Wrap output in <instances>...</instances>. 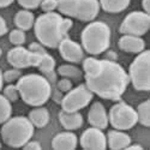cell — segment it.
<instances>
[{"mask_svg":"<svg viewBox=\"0 0 150 150\" xmlns=\"http://www.w3.org/2000/svg\"><path fill=\"white\" fill-rule=\"evenodd\" d=\"M58 6V0H42V3L40 5L41 10L47 13V12H54Z\"/></svg>","mask_w":150,"mask_h":150,"instance_id":"32","label":"cell"},{"mask_svg":"<svg viewBox=\"0 0 150 150\" xmlns=\"http://www.w3.org/2000/svg\"><path fill=\"white\" fill-rule=\"evenodd\" d=\"M102 66L101 60L96 58L89 57L83 60V71H84V77H94L100 72Z\"/></svg>","mask_w":150,"mask_h":150,"instance_id":"22","label":"cell"},{"mask_svg":"<svg viewBox=\"0 0 150 150\" xmlns=\"http://www.w3.org/2000/svg\"><path fill=\"white\" fill-rule=\"evenodd\" d=\"M54 67H55V59L52 55H49L48 53L43 54L39 66H37L39 71L45 74V73H48L51 71H54Z\"/></svg>","mask_w":150,"mask_h":150,"instance_id":"26","label":"cell"},{"mask_svg":"<svg viewBox=\"0 0 150 150\" xmlns=\"http://www.w3.org/2000/svg\"><path fill=\"white\" fill-rule=\"evenodd\" d=\"M150 28V16L143 11H133L124 18L119 31L122 35L143 36Z\"/></svg>","mask_w":150,"mask_h":150,"instance_id":"10","label":"cell"},{"mask_svg":"<svg viewBox=\"0 0 150 150\" xmlns=\"http://www.w3.org/2000/svg\"><path fill=\"white\" fill-rule=\"evenodd\" d=\"M28 118L35 127L42 129V127L47 126L48 122H49V112L47 108L39 106V107H35L34 109H31L29 112Z\"/></svg>","mask_w":150,"mask_h":150,"instance_id":"19","label":"cell"},{"mask_svg":"<svg viewBox=\"0 0 150 150\" xmlns=\"http://www.w3.org/2000/svg\"><path fill=\"white\" fill-rule=\"evenodd\" d=\"M57 10L69 18L93 22L100 12V3L98 0H58Z\"/></svg>","mask_w":150,"mask_h":150,"instance_id":"6","label":"cell"},{"mask_svg":"<svg viewBox=\"0 0 150 150\" xmlns=\"http://www.w3.org/2000/svg\"><path fill=\"white\" fill-rule=\"evenodd\" d=\"M81 146L86 150H105L107 148L106 134L97 127L86 129L79 139Z\"/></svg>","mask_w":150,"mask_h":150,"instance_id":"12","label":"cell"},{"mask_svg":"<svg viewBox=\"0 0 150 150\" xmlns=\"http://www.w3.org/2000/svg\"><path fill=\"white\" fill-rule=\"evenodd\" d=\"M0 57H1V48H0Z\"/></svg>","mask_w":150,"mask_h":150,"instance_id":"42","label":"cell"},{"mask_svg":"<svg viewBox=\"0 0 150 150\" xmlns=\"http://www.w3.org/2000/svg\"><path fill=\"white\" fill-rule=\"evenodd\" d=\"M3 86H4V72L0 70V91L3 90Z\"/></svg>","mask_w":150,"mask_h":150,"instance_id":"39","label":"cell"},{"mask_svg":"<svg viewBox=\"0 0 150 150\" xmlns=\"http://www.w3.org/2000/svg\"><path fill=\"white\" fill-rule=\"evenodd\" d=\"M8 39H10V42L12 45H15V46H22V45H24V42H25V33L17 28V29L12 30L10 33Z\"/></svg>","mask_w":150,"mask_h":150,"instance_id":"27","label":"cell"},{"mask_svg":"<svg viewBox=\"0 0 150 150\" xmlns=\"http://www.w3.org/2000/svg\"><path fill=\"white\" fill-rule=\"evenodd\" d=\"M7 33V25H6V22L5 19L0 16V37L4 36Z\"/></svg>","mask_w":150,"mask_h":150,"instance_id":"36","label":"cell"},{"mask_svg":"<svg viewBox=\"0 0 150 150\" xmlns=\"http://www.w3.org/2000/svg\"><path fill=\"white\" fill-rule=\"evenodd\" d=\"M137 112V118H138V122H141L143 126L149 127L150 126V101L145 100L142 102L136 109Z\"/></svg>","mask_w":150,"mask_h":150,"instance_id":"24","label":"cell"},{"mask_svg":"<svg viewBox=\"0 0 150 150\" xmlns=\"http://www.w3.org/2000/svg\"><path fill=\"white\" fill-rule=\"evenodd\" d=\"M58 49L60 57L65 61H69L70 64H78L84 59V49L82 45L72 41L69 37H65L59 43Z\"/></svg>","mask_w":150,"mask_h":150,"instance_id":"13","label":"cell"},{"mask_svg":"<svg viewBox=\"0 0 150 150\" xmlns=\"http://www.w3.org/2000/svg\"><path fill=\"white\" fill-rule=\"evenodd\" d=\"M35 23V17L33 15V12L30 10H25L23 8L21 11H18L16 16H15V24L16 27L23 31L30 30L34 27Z\"/></svg>","mask_w":150,"mask_h":150,"instance_id":"20","label":"cell"},{"mask_svg":"<svg viewBox=\"0 0 150 150\" xmlns=\"http://www.w3.org/2000/svg\"><path fill=\"white\" fill-rule=\"evenodd\" d=\"M59 121L61 126L67 131H74L82 127L83 115L79 112H65L61 110L59 113Z\"/></svg>","mask_w":150,"mask_h":150,"instance_id":"18","label":"cell"},{"mask_svg":"<svg viewBox=\"0 0 150 150\" xmlns=\"http://www.w3.org/2000/svg\"><path fill=\"white\" fill-rule=\"evenodd\" d=\"M15 0H0V7H7V6H10L12 3H13Z\"/></svg>","mask_w":150,"mask_h":150,"instance_id":"38","label":"cell"},{"mask_svg":"<svg viewBox=\"0 0 150 150\" xmlns=\"http://www.w3.org/2000/svg\"><path fill=\"white\" fill-rule=\"evenodd\" d=\"M72 24L69 17L64 18L57 12H47L37 17L34 23V30L41 45L48 48H58L59 43L67 37Z\"/></svg>","mask_w":150,"mask_h":150,"instance_id":"2","label":"cell"},{"mask_svg":"<svg viewBox=\"0 0 150 150\" xmlns=\"http://www.w3.org/2000/svg\"><path fill=\"white\" fill-rule=\"evenodd\" d=\"M126 149H129V150H131V149H139V150H142V145H139V144H130Z\"/></svg>","mask_w":150,"mask_h":150,"instance_id":"40","label":"cell"},{"mask_svg":"<svg viewBox=\"0 0 150 150\" xmlns=\"http://www.w3.org/2000/svg\"><path fill=\"white\" fill-rule=\"evenodd\" d=\"M22 76V72L19 69H11V70H6L4 72V82L6 83H13L16 81H18Z\"/></svg>","mask_w":150,"mask_h":150,"instance_id":"29","label":"cell"},{"mask_svg":"<svg viewBox=\"0 0 150 150\" xmlns=\"http://www.w3.org/2000/svg\"><path fill=\"white\" fill-rule=\"evenodd\" d=\"M42 55L33 53L28 48L23 46H16L10 49L7 53V61L15 69H28V67H37L41 61Z\"/></svg>","mask_w":150,"mask_h":150,"instance_id":"11","label":"cell"},{"mask_svg":"<svg viewBox=\"0 0 150 150\" xmlns=\"http://www.w3.org/2000/svg\"><path fill=\"white\" fill-rule=\"evenodd\" d=\"M55 84H57V89L59 91H61V93H67V91H70L72 89V82H71V79L65 78V77H62L61 79L57 81Z\"/></svg>","mask_w":150,"mask_h":150,"instance_id":"30","label":"cell"},{"mask_svg":"<svg viewBox=\"0 0 150 150\" xmlns=\"http://www.w3.org/2000/svg\"><path fill=\"white\" fill-rule=\"evenodd\" d=\"M142 6H143V10L145 13L149 15V12H150V5H149V0H143L142 1Z\"/></svg>","mask_w":150,"mask_h":150,"instance_id":"37","label":"cell"},{"mask_svg":"<svg viewBox=\"0 0 150 150\" xmlns=\"http://www.w3.org/2000/svg\"><path fill=\"white\" fill-rule=\"evenodd\" d=\"M12 114V106L8 100L0 94V125H3L6 120L11 118Z\"/></svg>","mask_w":150,"mask_h":150,"instance_id":"25","label":"cell"},{"mask_svg":"<svg viewBox=\"0 0 150 150\" xmlns=\"http://www.w3.org/2000/svg\"><path fill=\"white\" fill-rule=\"evenodd\" d=\"M0 148H1V138H0Z\"/></svg>","mask_w":150,"mask_h":150,"instance_id":"41","label":"cell"},{"mask_svg":"<svg viewBox=\"0 0 150 150\" xmlns=\"http://www.w3.org/2000/svg\"><path fill=\"white\" fill-rule=\"evenodd\" d=\"M88 121L93 127L105 130L108 127V113L101 102H94L88 113Z\"/></svg>","mask_w":150,"mask_h":150,"instance_id":"14","label":"cell"},{"mask_svg":"<svg viewBox=\"0 0 150 150\" xmlns=\"http://www.w3.org/2000/svg\"><path fill=\"white\" fill-rule=\"evenodd\" d=\"M108 121L115 130L126 131L138 122V118L133 107L125 102H118L112 106L108 114Z\"/></svg>","mask_w":150,"mask_h":150,"instance_id":"8","label":"cell"},{"mask_svg":"<svg viewBox=\"0 0 150 150\" xmlns=\"http://www.w3.org/2000/svg\"><path fill=\"white\" fill-rule=\"evenodd\" d=\"M94 97L93 91L86 86V84H81L71 89L61 98V108L65 112H79L88 106Z\"/></svg>","mask_w":150,"mask_h":150,"instance_id":"9","label":"cell"},{"mask_svg":"<svg viewBox=\"0 0 150 150\" xmlns=\"http://www.w3.org/2000/svg\"><path fill=\"white\" fill-rule=\"evenodd\" d=\"M78 145L77 136L71 131L58 133L52 139V148L55 150H73Z\"/></svg>","mask_w":150,"mask_h":150,"instance_id":"16","label":"cell"},{"mask_svg":"<svg viewBox=\"0 0 150 150\" xmlns=\"http://www.w3.org/2000/svg\"><path fill=\"white\" fill-rule=\"evenodd\" d=\"M149 65H150V52L144 51L138 53L132 61L129 69V79L132 83L133 88L138 91L150 90V76H149Z\"/></svg>","mask_w":150,"mask_h":150,"instance_id":"7","label":"cell"},{"mask_svg":"<svg viewBox=\"0 0 150 150\" xmlns=\"http://www.w3.org/2000/svg\"><path fill=\"white\" fill-rule=\"evenodd\" d=\"M24 149H27V150H40L42 146L39 142H35V141H29L27 144H24L23 146Z\"/></svg>","mask_w":150,"mask_h":150,"instance_id":"34","label":"cell"},{"mask_svg":"<svg viewBox=\"0 0 150 150\" xmlns=\"http://www.w3.org/2000/svg\"><path fill=\"white\" fill-rule=\"evenodd\" d=\"M28 49H29V51H31L33 53L40 54V55H43V54H46V53H47L45 46H43V45H41L40 42H33V43H30V45H29V47H28Z\"/></svg>","mask_w":150,"mask_h":150,"instance_id":"33","label":"cell"},{"mask_svg":"<svg viewBox=\"0 0 150 150\" xmlns=\"http://www.w3.org/2000/svg\"><path fill=\"white\" fill-rule=\"evenodd\" d=\"M57 73L61 77H65L69 79H81L83 77V72L81 71V69H78L76 65L72 64H64L58 67Z\"/></svg>","mask_w":150,"mask_h":150,"instance_id":"23","label":"cell"},{"mask_svg":"<svg viewBox=\"0 0 150 150\" xmlns=\"http://www.w3.org/2000/svg\"><path fill=\"white\" fill-rule=\"evenodd\" d=\"M57 74L58 73H55L54 71H51V72H48V73H45L43 76L47 78V81L51 83V84H55L57 83Z\"/></svg>","mask_w":150,"mask_h":150,"instance_id":"35","label":"cell"},{"mask_svg":"<svg viewBox=\"0 0 150 150\" xmlns=\"http://www.w3.org/2000/svg\"><path fill=\"white\" fill-rule=\"evenodd\" d=\"M107 146L113 150L126 149L131 144V137L120 130H112L107 133Z\"/></svg>","mask_w":150,"mask_h":150,"instance_id":"17","label":"cell"},{"mask_svg":"<svg viewBox=\"0 0 150 150\" xmlns=\"http://www.w3.org/2000/svg\"><path fill=\"white\" fill-rule=\"evenodd\" d=\"M118 46L121 51L126 52V53L138 54L145 49V41L141 36L122 35L118 42Z\"/></svg>","mask_w":150,"mask_h":150,"instance_id":"15","label":"cell"},{"mask_svg":"<svg viewBox=\"0 0 150 150\" xmlns=\"http://www.w3.org/2000/svg\"><path fill=\"white\" fill-rule=\"evenodd\" d=\"M16 85L21 98L33 107L43 106L52 96V84L42 74L30 73L21 76Z\"/></svg>","mask_w":150,"mask_h":150,"instance_id":"3","label":"cell"},{"mask_svg":"<svg viewBox=\"0 0 150 150\" xmlns=\"http://www.w3.org/2000/svg\"><path fill=\"white\" fill-rule=\"evenodd\" d=\"M18 4L25 10H35L40 7L42 0H17Z\"/></svg>","mask_w":150,"mask_h":150,"instance_id":"31","label":"cell"},{"mask_svg":"<svg viewBox=\"0 0 150 150\" xmlns=\"http://www.w3.org/2000/svg\"><path fill=\"white\" fill-rule=\"evenodd\" d=\"M8 101L12 103V102H16L17 100L21 97L19 96V91H18V88H17V85L15 84H8L6 85L5 88H4V94H3Z\"/></svg>","mask_w":150,"mask_h":150,"instance_id":"28","label":"cell"},{"mask_svg":"<svg viewBox=\"0 0 150 150\" xmlns=\"http://www.w3.org/2000/svg\"><path fill=\"white\" fill-rule=\"evenodd\" d=\"M34 131L35 126L29 118L13 117L3 124L0 130V138L7 146L23 148L24 144H27L33 138Z\"/></svg>","mask_w":150,"mask_h":150,"instance_id":"4","label":"cell"},{"mask_svg":"<svg viewBox=\"0 0 150 150\" xmlns=\"http://www.w3.org/2000/svg\"><path fill=\"white\" fill-rule=\"evenodd\" d=\"M102 66L94 77H84L86 86L98 97L119 101L130 83L125 69L113 60H101Z\"/></svg>","mask_w":150,"mask_h":150,"instance_id":"1","label":"cell"},{"mask_svg":"<svg viewBox=\"0 0 150 150\" xmlns=\"http://www.w3.org/2000/svg\"><path fill=\"white\" fill-rule=\"evenodd\" d=\"M81 41L84 52L91 55L102 54L110 45V29L103 22H91L83 29Z\"/></svg>","mask_w":150,"mask_h":150,"instance_id":"5","label":"cell"},{"mask_svg":"<svg viewBox=\"0 0 150 150\" xmlns=\"http://www.w3.org/2000/svg\"><path fill=\"white\" fill-rule=\"evenodd\" d=\"M100 7L109 13H119L126 10L131 0H100Z\"/></svg>","mask_w":150,"mask_h":150,"instance_id":"21","label":"cell"}]
</instances>
